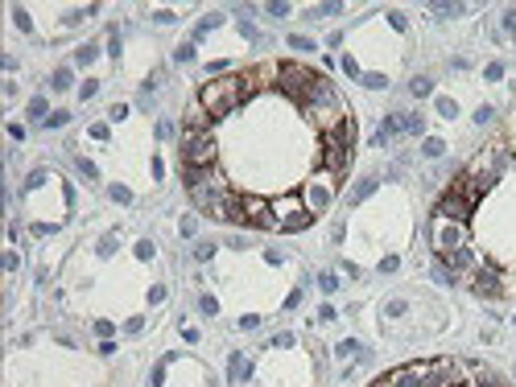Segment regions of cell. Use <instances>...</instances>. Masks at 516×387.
<instances>
[{
    "label": "cell",
    "mask_w": 516,
    "mask_h": 387,
    "mask_svg": "<svg viewBox=\"0 0 516 387\" xmlns=\"http://www.w3.org/2000/svg\"><path fill=\"white\" fill-rule=\"evenodd\" d=\"M75 169H79L83 177H95V165H91V161H87V157H75Z\"/></svg>",
    "instance_id": "31"
},
{
    "label": "cell",
    "mask_w": 516,
    "mask_h": 387,
    "mask_svg": "<svg viewBox=\"0 0 516 387\" xmlns=\"http://www.w3.org/2000/svg\"><path fill=\"white\" fill-rule=\"evenodd\" d=\"M310 218H314V214H310L306 206H301V210H293V214H285V218H281V227H277V231L297 235V231H306V227H310Z\"/></svg>",
    "instance_id": "8"
},
{
    "label": "cell",
    "mask_w": 516,
    "mask_h": 387,
    "mask_svg": "<svg viewBox=\"0 0 516 387\" xmlns=\"http://www.w3.org/2000/svg\"><path fill=\"white\" fill-rule=\"evenodd\" d=\"M368 194H376V177H368V181H359L355 185V194H351V202H363Z\"/></svg>",
    "instance_id": "19"
},
{
    "label": "cell",
    "mask_w": 516,
    "mask_h": 387,
    "mask_svg": "<svg viewBox=\"0 0 516 387\" xmlns=\"http://www.w3.org/2000/svg\"><path fill=\"white\" fill-rule=\"evenodd\" d=\"M289 13V5H281V0H277V5H268V17H285Z\"/></svg>",
    "instance_id": "48"
},
{
    "label": "cell",
    "mask_w": 516,
    "mask_h": 387,
    "mask_svg": "<svg viewBox=\"0 0 516 387\" xmlns=\"http://www.w3.org/2000/svg\"><path fill=\"white\" fill-rule=\"evenodd\" d=\"M260 326V317L256 313H248V317H239V330H256Z\"/></svg>",
    "instance_id": "43"
},
{
    "label": "cell",
    "mask_w": 516,
    "mask_h": 387,
    "mask_svg": "<svg viewBox=\"0 0 516 387\" xmlns=\"http://www.w3.org/2000/svg\"><path fill=\"white\" fill-rule=\"evenodd\" d=\"M252 91V83H248V74H223V79H211L202 91H198V103L207 107V115L211 120H223L227 111H235L239 107V99Z\"/></svg>",
    "instance_id": "1"
},
{
    "label": "cell",
    "mask_w": 516,
    "mask_h": 387,
    "mask_svg": "<svg viewBox=\"0 0 516 387\" xmlns=\"http://www.w3.org/2000/svg\"><path fill=\"white\" fill-rule=\"evenodd\" d=\"M95 58H99V46H79V54H75V62H79V66H91Z\"/></svg>",
    "instance_id": "17"
},
{
    "label": "cell",
    "mask_w": 516,
    "mask_h": 387,
    "mask_svg": "<svg viewBox=\"0 0 516 387\" xmlns=\"http://www.w3.org/2000/svg\"><path fill=\"white\" fill-rule=\"evenodd\" d=\"M227 375H231L235 383H239V379H248V375H252V363L244 359V354H231V363H227Z\"/></svg>",
    "instance_id": "13"
},
{
    "label": "cell",
    "mask_w": 516,
    "mask_h": 387,
    "mask_svg": "<svg viewBox=\"0 0 516 387\" xmlns=\"http://www.w3.org/2000/svg\"><path fill=\"white\" fill-rule=\"evenodd\" d=\"M343 70H347L351 79H363V74H359V66H355V58H343Z\"/></svg>",
    "instance_id": "47"
},
{
    "label": "cell",
    "mask_w": 516,
    "mask_h": 387,
    "mask_svg": "<svg viewBox=\"0 0 516 387\" xmlns=\"http://www.w3.org/2000/svg\"><path fill=\"white\" fill-rule=\"evenodd\" d=\"M438 111H442L446 120H454V115H459V103H454V99H438Z\"/></svg>",
    "instance_id": "28"
},
{
    "label": "cell",
    "mask_w": 516,
    "mask_h": 387,
    "mask_svg": "<svg viewBox=\"0 0 516 387\" xmlns=\"http://www.w3.org/2000/svg\"><path fill=\"white\" fill-rule=\"evenodd\" d=\"M186 132H211V115H207L202 103H194V107L186 111Z\"/></svg>",
    "instance_id": "10"
},
{
    "label": "cell",
    "mask_w": 516,
    "mask_h": 387,
    "mask_svg": "<svg viewBox=\"0 0 516 387\" xmlns=\"http://www.w3.org/2000/svg\"><path fill=\"white\" fill-rule=\"evenodd\" d=\"M409 91L417 95V99H421V95H430V79H426V74H417V79L409 83Z\"/></svg>",
    "instance_id": "22"
},
{
    "label": "cell",
    "mask_w": 516,
    "mask_h": 387,
    "mask_svg": "<svg viewBox=\"0 0 516 387\" xmlns=\"http://www.w3.org/2000/svg\"><path fill=\"white\" fill-rule=\"evenodd\" d=\"M13 21H17V29H33V25H29V13H25V9H13Z\"/></svg>",
    "instance_id": "37"
},
{
    "label": "cell",
    "mask_w": 516,
    "mask_h": 387,
    "mask_svg": "<svg viewBox=\"0 0 516 387\" xmlns=\"http://www.w3.org/2000/svg\"><path fill=\"white\" fill-rule=\"evenodd\" d=\"M211 255H215V243H198L194 247V260H211Z\"/></svg>",
    "instance_id": "34"
},
{
    "label": "cell",
    "mask_w": 516,
    "mask_h": 387,
    "mask_svg": "<svg viewBox=\"0 0 516 387\" xmlns=\"http://www.w3.org/2000/svg\"><path fill=\"white\" fill-rule=\"evenodd\" d=\"M326 198H330V189H326V185H314V189H310V202H306V210H310V214H318V210L326 206Z\"/></svg>",
    "instance_id": "14"
},
{
    "label": "cell",
    "mask_w": 516,
    "mask_h": 387,
    "mask_svg": "<svg viewBox=\"0 0 516 387\" xmlns=\"http://www.w3.org/2000/svg\"><path fill=\"white\" fill-rule=\"evenodd\" d=\"M71 83H75V74H71V70H66V66H62V70H54V74H50V87H54V91H66V87H71Z\"/></svg>",
    "instance_id": "15"
},
{
    "label": "cell",
    "mask_w": 516,
    "mask_h": 387,
    "mask_svg": "<svg viewBox=\"0 0 516 387\" xmlns=\"http://www.w3.org/2000/svg\"><path fill=\"white\" fill-rule=\"evenodd\" d=\"M322 140H326V144H339V148H351V140H355V124H351V120L335 124V128H330V132H326Z\"/></svg>",
    "instance_id": "7"
},
{
    "label": "cell",
    "mask_w": 516,
    "mask_h": 387,
    "mask_svg": "<svg viewBox=\"0 0 516 387\" xmlns=\"http://www.w3.org/2000/svg\"><path fill=\"white\" fill-rule=\"evenodd\" d=\"M108 54L120 58V29H112V42H108Z\"/></svg>",
    "instance_id": "42"
},
{
    "label": "cell",
    "mask_w": 516,
    "mask_h": 387,
    "mask_svg": "<svg viewBox=\"0 0 516 387\" xmlns=\"http://www.w3.org/2000/svg\"><path fill=\"white\" fill-rule=\"evenodd\" d=\"M108 194H112V202H120V206H128V202H132V194H128V185H112Z\"/></svg>",
    "instance_id": "21"
},
{
    "label": "cell",
    "mask_w": 516,
    "mask_h": 387,
    "mask_svg": "<svg viewBox=\"0 0 516 387\" xmlns=\"http://www.w3.org/2000/svg\"><path fill=\"white\" fill-rule=\"evenodd\" d=\"M318 321H335V305H322L318 309Z\"/></svg>",
    "instance_id": "50"
},
{
    "label": "cell",
    "mask_w": 516,
    "mask_h": 387,
    "mask_svg": "<svg viewBox=\"0 0 516 387\" xmlns=\"http://www.w3.org/2000/svg\"><path fill=\"white\" fill-rule=\"evenodd\" d=\"M430 13H434L438 21H446V17H459V13H463V5H430Z\"/></svg>",
    "instance_id": "18"
},
{
    "label": "cell",
    "mask_w": 516,
    "mask_h": 387,
    "mask_svg": "<svg viewBox=\"0 0 516 387\" xmlns=\"http://www.w3.org/2000/svg\"><path fill=\"white\" fill-rule=\"evenodd\" d=\"M169 136H174V124L161 120V124H157V140H169Z\"/></svg>",
    "instance_id": "38"
},
{
    "label": "cell",
    "mask_w": 516,
    "mask_h": 387,
    "mask_svg": "<svg viewBox=\"0 0 516 387\" xmlns=\"http://www.w3.org/2000/svg\"><path fill=\"white\" fill-rule=\"evenodd\" d=\"M277 214H272V206L264 202V198H252V194H248V198H244V227H277Z\"/></svg>",
    "instance_id": "4"
},
{
    "label": "cell",
    "mask_w": 516,
    "mask_h": 387,
    "mask_svg": "<svg viewBox=\"0 0 516 387\" xmlns=\"http://www.w3.org/2000/svg\"><path fill=\"white\" fill-rule=\"evenodd\" d=\"M488 79L496 83V79H504V66H500V62H492V66H488Z\"/></svg>",
    "instance_id": "51"
},
{
    "label": "cell",
    "mask_w": 516,
    "mask_h": 387,
    "mask_svg": "<svg viewBox=\"0 0 516 387\" xmlns=\"http://www.w3.org/2000/svg\"><path fill=\"white\" fill-rule=\"evenodd\" d=\"M504 33H516V9L504 13Z\"/></svg>",
    "instance_id": "41"
},
{
    "label": "cell",
    "mask_w": 516,
    "mask_h": 387,
    "mask_svg": "<svg viewBox=\"0 0 516 387\" xmlns=\"http://www.w3.org/2000/svg\"><path fill=\"white\" fill-rule=\"evenodd\" d=\"M347 161H351V148H339V144H326L322 148V169L330 177H343L347 173Z\"/></svg>",
    "instance_id": "6"
},
{
    "label": "cell",
    "mask_w": 516,
    "mask_h": 387,
    "mask_svg": "<svg viewBox=\"0 0 516 387\" xmlns=\"http://www.w3.org/2000/svg\"><path fill=\"white\" fill-rule=\"evenodd\" d=\"M471 210H475V206L463 198V194H454V189H446L442 198H438V214H446V218H454V222H467Z\"/></svg>",
    "instance_id": "5"
},
{
    "label": "cell",
    "mask_w": 516,
    "mask_h": 387,
    "mask_svg": "<svg viewBox=\"0 0 516 387\" xmlns=\"http://www.w3.org/2000/svg\"><path fill=\"white\" fill-rule=\"evenodd\" d=\"M219 21H223L219 13H211V17H202V21H198V29H194V37H207L211 29H219Z\"/></svg>",
    "instance_id": "16"
},
{
    "label": "cell",
    "mask_w": 516,
    "mask_h": 387,
    "mask_svg": "<svg viewBox=\"0 0 516 387\" xmlns=\"http://www.w3.org/2000/svg\"><path fill=\"white\" fill-rule=\"evenodd\" d=\"M359 350H363V346H359L355 338H347V342H339V346H335V354H339V359H343V354H359Z\"/></svg>",
    "instance_id": "24"
},
{
    "label": "cell",
    "mask_w": 516,
    "mask_h": 387,
    "mask_svg": "<svg viewBox=\"0 0 516 387\" xmlns=\"http://www.w3.org/2000/svg\"><path fill=\"white\" fill-rule=\"evenodd\" d=\"M79 95H83V99H95V95H99V83H95V79H87V83L79 87Z\"/></svg>",
    "instance_id": "30"
},
{
    "label": "cell",
    "mask_w": 516,
    "mask_h": 387,
    "mask_svg": "<svg viewBox=\"0 0 516 387\" xmlns=\"http://www.w3.org/2000/svg\"><path fill=\"white\" fill-rule=\"evenodd\" d=\"M112 330H116V326H112V321H99V326H95V334H99L104 342H112Z\"/></svg>",
    "instance_id": "40"
},
{
    "label": "cell",
    "mask_w": 516,
    "mask_h": 387,
    "mask_svg": "<svg viewBox=\"0 0 516 387\" xmlns=\"http://www.w3.org/2000/svg\"><path fill=\"white\" fill-rule=\"evenodd\" d=\"M363 87H372V91H384V87H388V79H384V74H363Z\"/></svg>",
    "instance_id": "27"
},
{
    "label": "cell",
    "mask_w": 516,
    "mask_h": 387,
    "mask_svg": "<svg viewBox=\"0 0 516 387\" xmlns=\"http://www.w3.org/2000/svg\"><path fill=\"white\" fill-rule=\"evenodd\" d=\"M454 243H459V231H454V227H446V231L438 235V247L446 251V247H454Z\"/></svg>",
    "instance_id": "23"
},
{
    "label": "cell",
    "mask_w": 516,
    "mask_h": 387,
    "mask_svg": "<svg viewBox=\"0 0 516 387\" xmlns=\"http://www.w3.org/2000/svg\"><path fill=\"white\" fill-rule=\"evenodd\" d=\"M405 132H421V115H405Z\"/></svg>",
    "instance_id": "46"
},
{
    "label": "cell",
    "mask_w": 516,
    "mask_h": 387,
    "mask_svg": "<svg viewBox=\"0 0 516 387\" xmlns=\"http://www.w3.org/2000/svg\"><path fill=\"white\" fill-rule=\"evenodd\" d=\"M442 260H446L442 268H446V272L454 276V272H463V268H471V260H475V255H471L467 247H454V251H446V255H442Z\"/></svg>",
    "instance_id": "9"
},
{
    "label": "cell",
    "mask_w": 516,
    "mask_h": 387,
    "mask_svg": "<svg viewBox=\"0 0 516 387\" xmlns=\"http://www.w3.org/2000/svg\"><path fill=\"white\" fill-rule=\"evenodd\" d=\"M29 115H33V120H50V111H46V99H42V95H33V103H29Z\"/></svg>",
    "instance_id": "20"
},
{
    "label": "cell",
    "mask_w": 516,
    "mask_h": 387,
    "mask_svg": "<svg viewBox=\"0 0 516 387\" xmlns=\"http://www.w3.org/2000/svg\"><path fill=\"white\" fill-rule=\"evenodd\" d=\"M198 309H202L207 317H215V313H219V301H215V297H198Z\"/></svg>",
    "instance_id": "25"
},
{
    "label": "cell",
    "mask_w": 516,
    "mask_h": 387,
    "mask_svg": "<svg viewBox=\"0 0 516 387\" xmlns=\"http://www.w3.org/2000/svg\"><path fill=\"white\" fill-rule=\"evenodd\" d=\"M289 46H293V50H314V42H310V37H301V33H293V37H289Z\"/></svg>",
    "instance_id": "36"
},
{
    "label": "cell",
    "mask_w": 516,
    "mask_h": 387,
    "mask_svg": "<svg viewBox=\"0 0 516 387\" xmlns=\"http://www.w3.org/2000/svg\"><path fill=\"white\" fill-rule=\"evenodd\" d=\"M479 387H508V383H504L500 375H492V371H483V375H479Z\"/></svg>",
    "instance_id": "26"
},
{
    "label": "cell",
    "mask_w": 516,
    "mask_h": 387,
    "mask_svg": "<svg viewBox=\"0 0 516 387\" xmlns=\"http://www.w3.org/2000/svg\"><path fill=\"white\" fill-rule=\"evenodd\" d=\"M182 165L186 169H211L215 165V140H211V132H186L182 136Z\"/></svg>",
    "instance_id": "2"
},
{
    "label": "cell",
    "mask_w": 516,
    "mask_h": 387,
    "mask_svg": "<svg viewBox=\"0 0 516 387\" xmlns=\"http://www.w3.org/2000/svg\"><path fill=\"white\" fill-rule=\"evenodd\" d=\"M421 152H426V157H442L446 144H442V140H426V144H421Z\"/></svg>",
    "instance_id": "29"
},
{
    "label": "cell",
    "mask_w": 516,
    "mask_h": 387,
    "mask_svg": "<svg viewBox=\"0 0 516 387\" xmlns=\"http://www.w3.org/2000/svg\"><path fill=\"white\" fill-rule=\"evenodd\" d=\"M314 83H318V74L310 66H301V62H285L281 74H277V87L289 95V99H301V103H306V95L314 91Z\"/></svg>",
    "instance_id": "3"
},
{
    "label": "cell",
    "mask_w": 516,
    "mask_h": 387,
    "mask_svg": "<svg viewBox=\"0 0 516 387\" xmlns=\"http://www.w3.org/2000/svg\"><path fill=\"white\" fill-rule=\"evenodd\" d=\"M66 120H71V115H66V111H50V120H46V128H62V124H66Z\"/></svg>",
    "instance_id": "35"
},
{
    "label": "cell",
    "mask_w": 516,
    "mask_h": 387,
    "mask_svg": "<svg viewBox=\"0 0 516 387\" xmlns=\"http://www.w3.org/2000/svg\"><path fill=\"white\" fill-rule=\"evenodd\" d=\"M318 284L326 288V293H335V288H339V280H335V272H322V276H318Z\"/></svg>",
    "instance_id": "33"
},
{
    "label": "cell",
    "mask_w": 516,
    "mask_h": 387,
    "mask_svg": "<svg viewBox=\"0 0 516 387\" xmlns=\"http://www.w3.org/2000/svg\"><path fill=\"white\" fill-rule=\"evenodd\" d=\"M384 313H388V317H401V313H405V301H388Z\"/></svg>",
    "instance_id": "39"
},
{
    "label": "cell",
    "mask_w": 516,
    "mask_h": 387,
    "mask_svg": "<svg viewBox=\"0 0 516 387\" xmlns=\"http://www.w3.org/2000/svg\"><path fill=\"white\" fill-rule=\"evenodd\" d=\"M174 58H178V62H190V58H194V46H178Z\"/></svg>",
    "instance_id": "45"
},
{
    "label": "cell",
    "mask_w": 516,
    "mask_h": 387,
    "mask_svg": "<svg viewBox=\"0 0 516 387\" xmlns=\"http://www.w3.org/2000/svg\"><path fill=\"white\" fill-rule=\"evenodd\" d=\"M475 293H479V297H488V301H492V297H500V280H496V268H488V272H483V276L475 280Z\"/></svg>",
    "instance_id": "11"
},
{
    "label": "cell",
    "mask_w": 516,
    "mask_h": 387,
    "mask_svg": "<svg viewBox=\"0 0 516 387\" xmlns=\"http://www.w3.org/2000/svg\"><path fill=\"white\" fill-rule=\"evenodd\" d=\"M492 115H496V111H492V107H479V111H475V124H488V120H492Z\"/></svg>",
    "instance_id": "49"
},
{
    "label": "cell",
    "mask_w": 516,
    "mask_h": 387,
    "mask_svg": "<svg viewBox=\"0 0 516 387\" xmlns=\"http://www.w3.org/2000/svg\"><path fill=\"white\" fill-rule=\"evenodd\" d=\"M136 260H153V243H149V239L136 243Z\"/></svg>",
    "instance_id": "32"
},
{
    "label": "cell",
    "mask_w": 516,
    "mask_h": 387,
    "mask_svg": "<svg viewBox=\"0 0 516 387\" xmlns=\"http://www.w3.org/2000/svg\"><path fill=\"white\" fill-rule=\"evenodd\" d=\"M397 132H405V115H388V120L380 124V132L372 136V144H384L388 136H397Z\"/></svg>",
    "instance_id": "12"
},
{
    "label": "cell",
    "mask_w": 516,
    "mask_h": 387,
    "mask_svg": "<svg viewBox=\"0 0 516 387\" xmlns=\"http://www.w3.org/2000/svg\"><path fill=\"white\" fill-rule=\"evenodd\" d=\"M388 21H392V29H409V21H405V17L397 13V9H392V13H388Z\"/></svg>",
    "instance_id": "44"
}]
</instances>
